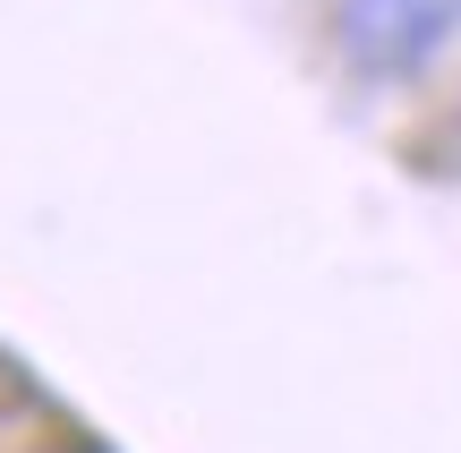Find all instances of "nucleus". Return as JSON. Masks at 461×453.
I'll return each instance as SVG.
<instances>
[{
	"label": "nucleus",
	"instance_id": "obj_1",
	"mask_svg": "<svg viewBox=\"0 0 461 453\" xmlns=\"http://www.w3.org/2000/svg\"><path fill=\"white\" fill-rule=\"evenodd\" d=\"M461 43V0H333V51L359 77L402 86Z\"/></svg>",
	"mask_w": 461,
	"mask_h": 453
}]
</instances>
